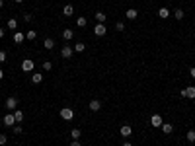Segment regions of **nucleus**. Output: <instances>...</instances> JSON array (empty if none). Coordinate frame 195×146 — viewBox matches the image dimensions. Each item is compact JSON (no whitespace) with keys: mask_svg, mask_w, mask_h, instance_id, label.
I'll list each match as a JSON object with an SVG mask.
<instances>
[{"mask_svg":"<svg viewBox=\"0 0 195 146\" xmlns=\"http://www.w3.org/2000/svg\"><path fill=\"white\" fill-rule=\"evenodd\" d=\"M61 117L65 119V121H72V119H74V111H72L70 107H62L61 109Z\"/></svg>","mask_w":195,"mask_h":146,"instance_id":"1","label":"nucleus"},{"mask_svg":"<svg viewBox=\"0 0 195 146\" xmlns=\"http://www.w3.org/2000/svg\"><path fill=\"white\" fill-rule=\"evenodd\" d=\"M105 31H107L105 24H96V27H94V35H96V37H103Z\"/></svg>","mask_w":195,"mask_h":146,"instance_id":"2","label":"nucleus"},{"mask_svg":"<svg viewBox=\"0 0 195 146\" xmlns=\"http://www.w3.org/2000/svg\"><path fill=\"white\" fill-rule=\"evenodd\" d=\"M4 105H6V109H10V111H16V107H18V100H16L14 96H10Z\"/></svg>","mask_w":195,"mask_h":146,"instance_id":"3","label":"nucleus"},{"mask_svg":"<svg viewBox=\"0 0 195 146\" xmlns=\"http://www.w3.org/2000/svg\"><path fill=\"white\" fill-rule=\"evenodd\" d=\"M72 53H74V49H72L70 45H65V47L61 49V57H62V59H70Z\"/></svg>","mask_w":195,"mask_h":146,"instance_id":"4","label":"nucleus"},{"mask_svg":"<svg viewBox=\"0 0 195 146\" xmlns=\"http://www.w3.org/2000/svg\"><path fill=\"white\" fill-rule=\"evenodd\" d=\"M180 93H182L183 97H189V100H193V97H195V86H187L186 90H182Z\"/></svg>","mask_w":195,"mask_h":146,"instance_id":"5","label":"nucleus"},{"mask_svg":"<svg viewBox=\"0 0 195 146\" xmlns=\"http://www.w3.org/2000/svg\"><path fill=\"white\" fill-rule=\"evenodd\" d=\"M33 66H35V62L31 60V59H25V60L22 62V70H24V72H31V70H33Z\"/></svg>","mask_w":195,"mask_h":146,"instance_id":"6","label":"nucleus"},{"mask_svg":"<svg viewBox=\"0 0 195 146\" xmlns=\"http://www.w3.org/2000/svg\"><path fill=\"white\" fill-rule=\"evenodd\" d=\"M119 133H121V137H125V138H129L131 134H133V129H131V125H123V127L119 129Z\"/></svg>","mask_w":195,"mask_h":146,"instance_id":"7","label":"nucleus"},{"mask_svg":"<svg viewBox=\"0 0 195 146\" xmlns=\"http://www.w3.org/2000/svg\"><path fill=\"white\" fill-rule=\"evenodd\" d=\"M4 125H6V127H14V125H16L14 113H8V115H4Z\"/></svg>","mask_w":195,"mask_h":146,"instance_id":"8","label":"nucleus"},{"mask_svg":"<svg viewBox=\"0 0 195 146\" xmlns=\"http://www.w3.org/2000/svg\"><path fill=\"white\" fill-rule=\"evenodd\" d=\"M88 107H90V111H99V109H102V103H99L98 100H92L90 103H88Z\"/></svg>","mask_w":195,"mask_h":146,"instance_id":"9","label":"nucleus"},{"mask_svg":"<svg viewBox=\"0 0 195 146\" xmlns=\"http://www.w3.org/2000/svg\"><path fill=\"white\" fill-rule=\"evenodd\" d=\"M150 125L152 127H162V117L160 115H152L150 117Z\"/></svg>","mask_w":195,"mask_h":146,"instance_id":"10","label":"nucleus"},{"mask_svg":"<svg viewBox=\"0 0 195 146\" xmlns=\"http://www.w3.org/2000/svg\"><path fill=\"white\" fill-rule=\"evenodd\" d=\"M72 37H74V31H72V29H65V31H62V39H65V41H70Z\"/></svg>","mask_w":195,"mask_h":146,"instance_id":"11","label":"nucleus"},{"mask_svg":"<svg viewBox=\"0 0 195 146\" xmlns=\"http://www.w3.org/2000/svg\"><path fill=\"white\" fill-rule=\"evenodd\" d=\"M62 14H65L66 18H70V16L74 14V8H72V4H66V6L62 8Z\"/></svg>","mask_w":195,"mask_h":146,"instance_id":"12","label":"nucleus"},{"mask_svg":"<svg viewBox=\"0 0 195 146\" xmlns=\"http://www.w3.org/2000/svg\"><path fill=\"white\" fill-rule=\"evenodd\" d=\"M125 16H127V18H129V20H135V18H137V16H139V12H137V10H135V8H129V10H127V12H125Z\"/></svg>","mask_w":195,"mask_h":146,"instance_id":"13","label":"nucleus"},{"mask_svg":"<svg viewBox=\"0 0 195 146\" xmlns=\"http://www.w3.org/2000/svg\"><path fill=\"white\" fill-rule=\"evenodd\" d=\"M24 39H25V35L22 33V31H16V33H14V41H16V43H24Z\"/></svg>","mask_w":195,"mask_h":146,"instance_id":"14","label":"nucleus"},{"mask_svg":"<svg viewBox=\"0 0 195 146\" xmlns=\"http://www.w3.org/2000/svg\"><path fill=\"white\" fill-rule=\"evenodd\" d=\"M31 82H33V84H41V82H43V74H37V72L31 74Z\"/></svg>","mask_w":195,"mask_h":146,"instance_id":"15","label":"nucleus"},{"mask_svg":"<svg viewBox=\"0 0 195 146\" xmlns=\"http://www.w3.org/2000/svg\"><path fill=\"white\" fill-rule=\"evenodd\" d=\"M158 16H160V18H162V20H166V18H168V16H170V10H168V8H164V6H162L160 10H158Z\"/></svg>","mask_w":195,"mask_h":146,"instance_id":"16","label":"nucleus"},{"mask_svg":"<svg viewBox=\"0 0 195 146\" xmlns=\"http://www.w3.org/2000/svg\"><path fill=\"white\" fill-rule=\"evenodd\" d=\"M172 131H174V127L170 123H162V133H164V134H170Z\"/></svg>","mask_w":195,"mask_h":146,"instance_id":"17","label":"nucleus"},{"mask_svg":"<svg viewBox=\"0 0 195 146\" xmlns=\"http://www.w3.org/2000/svg\"><path fill=\"white\" fill-rule=\"evenodd\" d=\"M70 137H72V140H78L82 137V133H80V129H72L70 131Z\"/></svg>","mask_w":195,"mask_h":146,"instance_id":"18","label":"nucleus"},{"mask_svg":"<svg viewBox=\"0 0 195 146\" xmlns=\"http://www.w3.org/2000/svg\"><path fill=\"white\" fill-rule=\"evenodd\" d=\"M14 117H16V123H22L24 121V113L20 111V109H16V111H14Z\"/></svg>","mask_w":195,"mask_h":146,"instance_id":"19","label":"nucleus"},{"mask_svg":"<svg viewBox=\"0 0 195 146\" xmlns=\"http://www.w3.org/2000/svg\"><path fill=\"white\" fill-rule=\"evenodd\" d=\"M35 37H37V31H35V29H29L28 33H25V39H29V41H33Z\"/></svg>","mask_w":195,"mask_h":146,"instance_id":"20","label":"nucleus"},{"mask_svg":"<svg viewBox=\"0 0 195 146\" xmlns=\"http://www.w3.org/2000/svg\"><path fill=\"white\" fill-rule=\"evenodd\" d=\"M6 27H8V29H16V27H18V22H16L14 18H10L8 24H6Z\"/></svg>","mask_w":195,"mask_h":146,"instance_id":"21","label":"nucleus"},{"mask_svg":"<svg viewBox=\"0 0 195 146\" xmlns=\"http://www.w3.org/2000/svg\"><path fill=\"white\" fill-rule=\"evenodd\" d=\"M105 18H107V16H105L103 12H96V20H98V24H103V22H105Z\"/></svg>","mask_w":195,"mask_h":146,"instance_id":"22","label":"nucleus"},{"mask_svg":"<svg viewBox=\"0 0 195 146\" xmlns=\"http://www.w3.org/2000/svg\"><path fill=\"white\" fill-rule=\"evenodd\" d=\"M43 47H45V49H53V47H55V41H53V39H45Z\"/></svg>","mask_w":195,"mask_h":146,"instance_id":"23","label":"nucleus"},{"mask_svg":"<svg viewBox=\"0 0 195 146\" xmlns=\"http://www.w3.org/2000/svg\"><path fill=\"white\" fill-rule=\"evenodd\" d=\"M186 138L189 140V142H195V131L191 129V131H187V134H186Z\"/></svg>","mask_w":195,"mask_h":146,"instance_id":"24","label":"nucleus"},{"mask_svg":"<svg viewBox=\"0 0 195 146\" xmlns=\"http://www.w3.org/2000/svg\"><path fill=\"white\" fill-rule=\"evenodd\" d=\"M86 24H88V22H86V18H84V16H80V18L76 20V25H78V27H84Z\"/></svg>","mask_w":195,"mask_h":146,"instance_id":"25","label":"nucleus"},{"mask_svg":"<svg viewBox=\"0 0 195 146\" xmlns=\"http://www.w3.org/2000/svg\"><path fill=\"white\" fill-rule=\"evenodd\" d=\"M84 49H86V45H84V43H76V45H74V51H76V53H82Z\"/></svg>","mask_w":195,"mask_h":146,"instance_id":"26","label":"nucleus"},{"mask_svg":"<svg viewBox=\"0 0 195 146\" xmlns=\"http://www.w3.org/2000/svg\"><path fill=\"white\" fill-rule=\"evenodd\" d=\"M12 131H14V134H22V133H24V129H22V125H14Z\"/></svg>","mask_w":195,"mask_h":146,"instance_id":"27","label":"nucleus"},{"mask_svg":"<svg viewBox=\"0 0 195 146\" xmlns=\"http://www.w3.org/2000/svg\"><path fill=\"white\" fill-rule=\"evenodd\" d=\"M174 14H176V20H182V18H183V10H180V8H178Z\"/></svg>","mask_w":195,"mask_h":146,"instance_id":"28","label":"nucleus"},{"mask_svg":"<svg viewBox=\"0 0 195 146\" xmlns=\"http://www.w3.org/2000/svg\"><path fill=\"white\" fill-rule=\"evenodd\" d=\"M115 29H117V31H123V29H125V24H123V22H117V24H115Z\"/></svg>","mask_w":195,"mask_h":146,"instance_id":"29","label":"nucleus"},{"mask_svg":"<svg viewBox=\"0 0 195 146\" xmlns=\"http://www.w3.org/2000/svg\"><path fill=\"white\" fill-rule=\"evenodd\" d=\"M6 142H8V137L6 134H0V146H4Z\"/></svg>","mask_w":195,"mask_h":146,"instance_id":"30","label":"nucleus"},{"mask_svg":"<svg viewBox=\"0 0 195 146\" xmlns=\"http://www.w3.org/2000/svg\"><path fill=\"white\" fill-rule=\"evenodd\" d=\"M51 66H53V64H51L49 60H45V62H43V70H51Z\"/></svg>","mask_w":195,"mask_h":146,"instance_id":"31","label":"nucleus"},{"mask_svg":"<svg viewBox=\"0 0 195 146\" xmlns=\"http://www.w3.org/2000/svg\"><path fill=\"white\" fill-rule=\"evenodd\" d=\"M0 62H6V53L4 51H0Z\"/></svg>","mask_w":195,"mask_h":146,"instance_id":"32","label":"nucleus"},{"mask_svg":"<svg viewBox=\"0 0 195 146\" xmlns=\"http://www.w3.org/2000/svg\"><path fill=\"white\" fill-rule=\"evenodd\" d=\"M24 20H25V22H31V20H33V16H31V14H25Z\"/></svg>","mask_w":195,"mask_h":146,"instance_id":"33","label":"nucleus"},{"mask_svg":"<svg viewBox=\"0 0 195 146\" xmlns=\"http://www.w3.org/2000/svg\"><path fill=\"white\" fill-rule=\"evenodd\" d=\"M70 146H82V144L78 142V140H72V142H70Z\"/></svg>","mask_w":195,"mask_h":146,"instance_id":"34","label":"nucleus"},{"mask_svg":"<svg viewBox=\"0 0 195 146\" xmlns=\"http://www.w3.org/2000/svg\"><path fill=\"white\" fill-rule=\"evenodd\" d=\"M191 78H195V66L191 68Z\"/></svg>","mask_w":195,"mask_h":146,"instance_id":"35","label":"nucleus"},{"mask_svg":"<svg viewBox=\"0 0 195 146\" xmlns=\"http://www.w3.org/2000/svg\"><path fill=\"white\" fill-rule=\"evenodd\" d=\"M121 146H133V144H131V142H123V144H121Z\"/></svg>","mask_w":195,"mask_h":146,"instance_id":"36","label":"nucleus"},{"mask_svg":"<svg viewBox=\"0 0 195 146\" xmlns=\"http://www.w3.org/2000/svg\"><path fill=\"white\" fill-rule=\"evenodd\" d=\"M0 37H4V29L2 27H0Z\"/></svg>","mask_w":195,"mask_h":146,"instance_id":"37","label":"nucleus"},{"mask_svg":"<svg viewBox=\"0 0 195 146\" xmlns=\"http://www.w3.org/2000/svg\"><path fill=\"white\" fill-rule=\"evenodd\" d=\"M2 78H4V72H2V70H0V80H2Z\"/></svg>","mask_w":195,"mask_h":146,"instance_id":"38","label":"nucleus"},{"mask_svg":"<svg viewBox=\"0 0 195 146\" xmlns=\"http://www.w3.org/2000/svg\"><path fill=\"white\" fill-rule=\"evenodd\" d=\"M14 2H18V4H20V2H24V0H14Z\"/></svg>","mask_w":195,"mask_h":146,"instance_id":"39","label":"nucleus"},{"mask_svg":"<svg viewBox=\"0 0 195 146\" xmlns=\"http://www.w3.org/2000/svg\"><path fill=\"white\" fill-rule=\"evenodd\" d=\"M2 6H4V2H2V0H0V8H2Z\"/></svg>","mask_w":195,"mask_h":146,"instance_id":"40","label":"nucleus"}]
</instances>
